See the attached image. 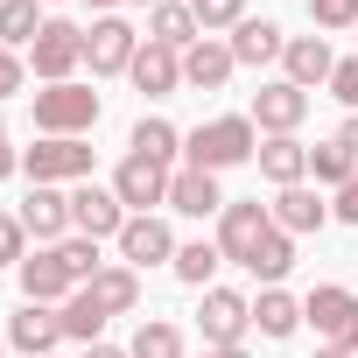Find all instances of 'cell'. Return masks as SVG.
<instances>
[{
    "label": "cell",
    "mask_w": 358,
    "mask_h": 358,
    "mask_svg": "<svg viewBox=\"0 0 358 358\" xmlns=\"http://www.w3.org/2000/svg\"><path fill=\"white\" fill-rule=\"evenodd\" d=\"M78 64H85V29L78 22H43V36L29 43V71L43 85H71Z\"/></svg>",
    "instance_id": "8992f818"
},
{
    "label": "cell",
    "mask_w": 358,
    "mask_h": 358,
    "mask_svg": "<svg viewBox=\"0 0 358 358\" xmlns=\"http://www.w3.org/2000/svg\"><path fill=\"white\" fill-rule=\"evenodd\" d=\"M134 155H148V162H169L176 169V155H183V134H176L169 120H134V141H127Z\"/></svg>",
    "instance_id": "4dcf8cb0"
},
{
    "label": "cell",
    "mask_w": 358,
    "mask_h": 358,
    "mask_svg": "<svg viewBox=\"0 0 358 358\" xmlns=\"http://www.w3.org/2000/svg\"><path fill=\"white\" fill-rule=\"evenodd\" d=\"M302 120H309V92H302V85L274 78V85L253 92V127H260V134H295Z\"/></svg>",
    "instance_id": "4fadbf2b"
},
{
    "label": "cell",
    "mask_w": 358,
    "mask_h": 358,
    "mask_svg": "<svg viewBox=\"0 0 358 358\" xmlns=\"http://www.w3.org/2000/svg\"><path fill=\"white\" fill-rule=\"evenodd\" d=\"M337 141H344V148H351V155H358V113H351V120H344V127H337Z\"/></svg>",
    "instance_id": "b9f144b4"
},
{
    "label": "cell",
    "mask_w": 358,
    "mask_h": 358,
    "mask_svg": "<svg viewBox=\"0 0 358 358\" xmlns=\"http://www.w3.org/2000/svg\"><path fill=\"white\" fill-rule=\"evenodd\" d=\"M309 176H316V183H330V190H344L351 176H358V155H351L344 141H316V148H309Z\"/></svg>",
    "instance_id": "f546056e"
},
{
    "label": "cell",
    "mask_w": 358,
    "mask_h": 358,
    "mask_svg": "<svg viewBox=\"0 0 358 358\" xmlns=\"http://www.w3.org/2000/svg\"><path fill=\"white\" fill-rule=\"evenodd\" d=\"M15 169H22V155L8 148V127H0V183H8V176H15Z\"/></svg>",
    "instance_id": "ab89813d"
},
{
    "label": "cell",
    "mask_w": 358,
    "mask_h": 358,
    "mask_svg": "<svg viewBox=\"0 0 358 358\" xmlns=\"http://www.w3.org/2000/svg\"><path fill=\"white\" fill-rule=\"evenodd\" d=\"M274 232V218H267V204L260 197H239V204H225L218 211V253L232 260V267H246L253 253H260V239Z\"/></svg>",
    "instance_id": "52a82bcc"
},
{
    "label": "cell",
    "mask_w": 358,
    "mask_h": 358,
    "mask_svg": "<svg viewBox=\"0 0 358 358\" xmlns=\"http://www.w3.org/2000/svg\"><path fill=\"white\" fill-rule=\"evenodd\" d=\"M113 246H120V260H127L134 274H141V267H162V260H176V232H169L155 211H134V218L120 225V239H113Z\"/></svg>",
    "instance_id": "7c38bea8"
},
{
    "label": "cell",
    "mask_w": 358,
    "mask_h": 358,
    "mask_svg": "<svg viewBox=\"0 0 358 358\" xmlns=\"http://www.w3.org/2000/svg\"><path fill=\"white\" fill-rule=\"evenodd\" d=\"M36 127L43 134H64V141H85L92 127H99V92L92 85H43L36 92Z\"/></svg>",
    "instance_id": "7a4b0ae2"
},
{
    "label": "cell",
    "mask_w": 358,
    "mask_h": 358,
    "mask_svg": "<svg viewBox=\"0 0 358 358\" xmlns=\"http://www.w3.org/2000/svg\"><path fill=\"white\" fill-rule=\"evenodd\" d=\"M225 43H232V64H253V71H260V64H274V57L288 50V36H281L267 15H246V22H239Z\"/></svg>",
    "instance_id": "603a6c76"
},
{
    "label": "cell",
    "mask_w": 358,
    "mask_h": 358,
    "mask_svg": "<svg viewBox=\"0 0 358 358\" xmlns=\"http://www.w3.org/2000/svg\"><path fill=\"white\" fill-rule=\"evenodd\" d=\"M253 162H260V176H267V183H274V190H295V183H302V176H309V148H302L295 134H267Z\"/></svg>",
    "instance_id": "ffe728a7"
},
{
    "label": "cell",
    "mask_w": 358,
    "mask_h": 358,
    "mask_svg": "<svg viewBox=\"0 0 358 358\" xmlns=\"http://www.w3.org/2000/svg\"><path fill=\"white\" fill-rule=\"evenodd\" d=\"M22 232H36L43 246H64L71 239V190H57V183H29V197H22Z\"/></svg>",
    "instance_id": "30bf717a"
},
{
    "label": "cell",
    "mask_w": 358,
    "mask_h": 358,
    "mask_svg": "<svg viewBox=\"0 0 358 358\" xmlns=\"http://www.w3.org/2000/svg\"><path fill=\"white\" fill-rule=\"evenodd\" d=\"M169 162H148V155H127L120 169H113V197L127 204V211H155V204H169Z\"/></svg>",
    "instance_id": "9c48e42d"
},
{
    "label": "cell",
    "mask_w": 358,
    "mask_h": 358,
    "mask_svg": "<svg viewBox=\"0 0 358 358\" xmlns=\"http://www.w3.org/2000/svg\"><path fill=\"white\" fill-rule=\"evenodd\" d=\"M204 358H246V344H232V351H204Z\"/></svg>",
    "instance_id": "ee69618b"
},
{
    "label": "cell",
    "mask_w": 358,
    "mask_h": 358,
    "mask_svg": "<svg viewBox=\"0 0 358 358\" xmlns=\"http://www.w3.org/2000/svg\"><path fill=\"white\" fill-rule=\"evenodd\" d=\"M57 253H64V267H71V281H78V288H85V281L106 267V260H99V239H85V232H71Z\"/></svg>",
    "instance_id": "d6a6232c"
},
{
    "label": "cell",
    "mask_w": 358,
    "mask_h": 358,
    "mask_svg": "<svg viewBox=\"0 0 358 358\" xmlns=\"http://www.w3.org/2000/svg\"><path fill=\"white\" fill-rule=\"evenodd\" d=\"M232 197L218 190V176H204V169H176L169 176V211H183V218H218Z\"/></svg>",
    "instance_id": "e0dca14e"
},
{
    "label": "cell",
    "mask_w": 358,
    "mask_h": 358,
    "mask_svg": "<svg viewBox=\"0 0 358 358\" xmlns=\"http://www.w3.org/2000/svg\"><path fill=\"white\" fill-rule=\"evenodd\" d=\"M0 260H8V267L29 260V232H22V218H8V211H0Z\"/></svg>",
    "instance_id": "8d00e7d4"
},
{
    "label": "cell",
    "mask_w": 358,
    "mask_h": 358,
    "mask_svg": "<svg viewBox=\"0 0 358 358\" xmlns=\"http://www.w3.org/2000/svg\"><path fill=\"white\" fill-rule=\"evenodd\" d=\"M330 99H344V113H358V57H337V71H330Z\"/></svg>",
    "instance_id": "d590c367"
},
{
    "label": "cell",
    "mask_w": 358,
    "mask_h": 358,
    "mask_svg": "<svg viewBox=\"0 0 358 358\" xmlns=\"http://www.w3.org/2000/svg\"><path fill=\"white\" fill-rule=\"evenodd\" d=\"M253 330L274 337V344L295 337V330H302V302H295L288 288H260V302H253Z\"/></svg>",
    "instance_id": "d4e9b609"
},
{
    "label": "cell",
    "mask_w": 358,
    "mask_h": 358,
    "mask_svg": "<svg viewBox=\"0 0 358 358\" xmlns=\"http://www.w3.org/2000/svg\"><path fill=\"white\" fill-rule=\"evenodd\" d=\"M267 218H274L288 239H302V232H323V225H330V204H323L309 183H295V190H281V197L267 204Z\"/></svg>",
    "instance_id": "d6986e66"
},
{
    "label": "cell",
    "mask_w": 358,
    "mask_h": 358,
    "mask_svg": "<svg viewBox=\"0 0 358 358\" xmlns=\"http://www.w3.org/2000/svg\"><path fill=\"white\" fill-rule=\"evenodd\" d=\"M57 323H64V337H71V344H106V323H113V316H106V309L78 288V295L57 309Z\"/></svg>",
    "instance_id": "484cf974"
},
{
    "label": "cell",
    "mask_w": 358,
    "mask_h": 358,
    "mask_svg": "<svg viewBox=\"0 0 358 358\" xmlns=\"http://www.w3.org/2000/svg\"><path fill=\"white\" fill-rule=\"evenodd\" d=\"M253 155H260L253 113H225V120H204V127L183 134V169H204V176L239 169V162H253Z\"/></svg>",
    "instance_id": "6da1fadb"
},
{
    "label": "cell",
    "mask_w": 358,
    "mask_h": 358,
    "mask_svg": "<svg viewBox=\"0 0 358 358\" xmlns=\"http://www.w3.org/2000/svg\"><path fill=\"white\" fill-rule=\"evenodd\" d=\"M330 218H344V225H358V176H351V183L330 197Z\"/></svg>",
    "instance_id": "f35d334b"
},
{
    "label": "cell",
    "mask_w": 358,
    "mask_h": 358,
    "mask_svg": "<svg viewBox=\"0 0 358 358\" xmlns=\"http://www.w3.org/2000/svg\"><path fill=\"white\" fill-rule=\"evenodd\" d=\"M232 71H239V64H232V43H218V36H204V43L183 50V85H190V92H225Z\"/></svg>",
    "instance_id": "ac0fdd59"
},
{
    "label": "cell",
    "mask_w": 358,
    "mask_h": 358,
    "mask_svg": "<svg viewBox=\"0 0 358 358\" xmlns=\"http://www.w3.org/2000/svg\"><path fill=\"white\" fill-rule=\"evenodd\" d=\"M29 85V57H15V50H0V99H15Z\"/></svg>",
    "instance_id": "74e56055"
},
{
    "label": "cell",
    "mask_w": 358,
    "mask_h": 358,
    "mask_svg": "<svg viewBox=\"0 0 358 358\" xmlns=\"http://www.w3.org/2000/svg\"><path fill=\"white\" fill-rule=\"evenodd\" d=\"M43 8H50V0H43Z\"/></svg>",
    "instance_id": "c3c4849f"
},
{
    "label": "cell",
    "mask_w": 358,
    "mask_h": 358,
    "mask_svg": "<svg viewBox=\"0 0 358 358\" xmlns=\"http://www.w3.org/2000/svg\"><path fill=\"white\" fill-rule=\"evenodd\" d=\"M0 358H8V330H0Z\"/></svg>",
    "instance_id": "7dc6e473"
},
{
    "label": "cell",
    "mask_w": 358,
    "mask_h": 358,
    "mask_svg": "<svg viewBox=\"0 0 358 358\" xmlns=\"http://www.w3.org/2000/svg\"><path fill=\"white\" fill-rule=\"evenodd\" d=\"M15 274H22V302H71V295H78V281H71V267H64V253H57V246L29 253Z\"/></svg>",
    "instance_id": "2e32d148"
},
{
    "label": "cell",
    "mask_w": 358,
    "mask_h": 358,
    "mask_svg": "<svg viewBox=\"0 0 358 358\" xmlns=\"http://www.w3.org/2000/svg\"><path fill=\"white\" fill-rule=\"evenodd\" d=\"M197 330H204V351H232V344L253 330V302H246V295H232V288H204Z\"/></svg>",
    "instance_id": "ba28073f"
},
{
    "label": "cell",
    "mask_w": 358,
    "mask_h": 358,
    "mask_svg": "<svg viewBox=\"0 0 358 358\" xmlns=\"http://www.w3.org/2000/svg\"><path fill=\"white\" fill-rule=\"evenodd\" d=\"M85 358H134L127 344H85Z\"/></svg>",
    "instance_id": "60d3db41"
},
{
    "label": "cell",
    "mask_w": 358,
    "mask_h": 358,
    "mask_svg": "<svg viewBox=\"0 0 358 358\" xmlns=\"http://www.w3.org/2000/svg\"><path fill=\"white\" fill-rule=\"evenodd\" d=\"M309 22L330 29V36L337 29H358V0H309Z\"/></svg>",
    "instance_id": "e575fe53"
},
{
    "label": "cell",
    "mask_w": 358,
    "mask_h": 358,
    "mask_svg": "<svg viewBox=\"0 0 358 358\" xmlns=\"http://www.w3.org/2000/svg\"><path fill=\"white\" fill-rule=\"evenodd\" d=\"M92 8H99V15H113V8H120V0H92Z\"/></svg>",
    "instance_id": "f6af8a7d"
},
{
    "label": "cell",
    "mask_w": 358,
    "mask_h": 358,
    "mask_svg": "<svg viewBox=\"0 0 358 358\" xmlns=\"http://www.w3.org/2000/svg\"><path fill=\"white\" fill-rule=\"evenodd\" d=\"M43 36V0H0V50H29Z\"/></svg>",
    "instance_id": "83f0119b"
},
{
    "label": "cell",
    "mask_w": 358,
    "mask_h": 358,
    "mask_svg": "<svg viewBox=\"0 0 358 358\" xmlns=\"http://www.w3.org/2000/svg\"><path fill=\"white\" fill-rule=\"evenodd\" d=\"M22 176H29V183H92V148L64 141V134H43L22 155Z\"/></svg>",
    "instance_id": "5b68a950"
},
{
    "label": "cell",
    "mask_w": 358,
    "mask_h": 358,
    "mask_svg": "<svg viewBox=\"0 0 358 358\" xmlns=\"http://www.w3.org/2000/svg\"><path fill=\"white\" fill-rule=\"evenodd\" d=\"M288 267H295V239H288V232L274 225V232L260 239V253L246 260V274H253L260 288H281V274H288Z\"/></svg>",
    "instance_id": "f1b7e54d"
},
{
    "label": "cell",
    "mask_w": 358,
    "mask_h": 358,
    "mask_svg": "<svg viewBox=\"0 0 358 358\" xmlns=\"http://www.w3.org/2000/svg\"><path fill=\"white\" fill-rule=\"evenodd\" d=\"M134 358H183V330L176 323H162V316H148L141 330H134V344H127Z\"/></svg>",
    "instance_id": "1f68e13d"
},
{
    "label": "cell",
    "mask_w": 358,
    "mask_h": 358,
    "mask_svg": "<svg viewBox=\"0 0 358 358\" xmlns=\"http://www.w3.org/2000/svg\"><path fill=\"white\" fill-rule=\"evenodd\" d=\"M316 358H358V351H344V344H323V351H316Z\"/></svg>",
    "instance_id": "7bdbcfd3"
},
{
    "label": "cell",
    "mask_w": 358,
    "mask_h": 358,
    "mask_svg": "<svg viewBox=\"0 0 358 358\" xmlns=\"http://www.w3.org/2000/svg\"><path fill=\"white\" fill-rule=\"evenodd\" d=\"M302 323H309L323 344H344V351H358V295H351V288H337V281H316V288L302 295Z\"/></svg>",
    "instance_id": "277c9868"
},
{
    "label": "cell",
    "mask_w": 358,
    "mask_h": 358,
    "mask_svg": "<svg viewBox=\"0 0 358 358\" xmlns=\"http://www.w3.org/2000/svg\"><path fill=\"white\" fill-rule=\"evenodd\" d=\"M176 281L183 288H211V274L225 267V253H218V239H190V246H176Z\"/></svg>",
    "instance_id": "4316f807"
},
{
    "label": "cell",
    "mask_w": 358,
    "mask_h": 358,
    "mask_svg": "<svg viewBox=\"0 0 358 358\" xmlns=\"http://www.w3.org/2000/svg\"><path fill=\"white\" fill-rule=\"evenodd\" d=\"M134 8H162V0H134Z\"/></svg>",
    "instance_id": "bcb514c9"
},
{
    "label": "cell",
    "mask_w": 358,
    "mask_h": 358,
    "mask_svg": "<svg viewBox=\"0 0 358 358\" xmlns=\"http://www.w3.org/2000/svg\"><path fill=\"white\" fill-rule=\"evenodd\" d=\"M190 15H197L204 36H218V29H239L246 22V0H190Z\"/></svg>",
    "instance_id": "836d02e7"
},
{
    "label": "cell",
    "mask_w": 358,
    "mask_h": 358,
    "mask_svg": "<svg viewBox=\"0 0 358 358\" xmlns=\"http://www.w3.org/2000/svg\"><path fill=\"white\" fill-rule=\"evenodd\" d=\"M8 344H15L22 358H57V344H64L57 309H50V302H22V309L8 316Z\"/></svg>",
    "instance_id": "5bb4252c"
},
{
    "label": "cell",
    "mask_w": 358,
    "mask_h": 358,
    "mask_svg": "<svg viewBox=\"0 0 358 358\" xmlns=\"http://www.w3.org/2000/svg\"><path fill=\"white\" fill-rule=\"evenodd\" d=\"M330 71H337L330 36H288V50H281V78H288V85L316 92V85H330Z\"/></svg>",
    "instance_id": "9a60e30c"
},
{
    "label": "cell",
    "mask_w": 358,
    "mask_h": 358,
    "mask_svg": "<svg viewBox=\"0 0 358 358\" xmlns=\"http://www.w3.org/2000/svg\"><path fill=\"white\" fill-rule=\"evenodd\" d=\"M127 218H134V211H127L113 190H99V183H71V232H85V239H120Z\"/></svg>",
    "instance_id": "8fae6325"
},
{
    "label": "cell",
    "mask_w": 358,
    "mask_h": 358,
    "mask_svg": "<svg viewBox=\"0 0 358 358\" xmlns=\"http://www.w3.org/2000/svg\"><path fill=\"white\" fill-rule=\"evenodd\" d=\"M134 92H148V99H169L176 85H183V57L176 50H162V43H141V57H134Z\"/></svg>",
    "instance_id": "44dd1931"
},
{
    "label": "cell",
    "mask_w": 358,
    "mask_h": 358,
    "mask_svg": "<svg viewBox=\"0 0 358 358\" xmlns=\"http://www.w3.org/2000/svg\"><path fill=\"white\" fill-rule=\"evenodd\" d=\"M148 43H162V50H176V57H183L190 43H204L190 0H162V8H148Z\"/></svg>",
    "instance_id": "7402d4cb"
},
{
    "label": "cell",
    "mask_w": 358,
    "mask_h": 358,
    "mask_svg": "<svg viewBox=\"0 0 358 358\" xmlns=\"http://www.w3.org/2000/svg\"><path fill=\"white\" fill-rule=\"evenodd\" d=\"M85 295H92V302H99L106 316H127V309L141 302V274H134L127 260H120V267H99V274L85 281Z\"/></svg>",
    "instance_id": "cb8c5ba5"
},
{
    "label": "cell",
    "mask_w": 358,
    "mask_h": 358,
    "mask_svg": "<svg viewBox=\"0 0 358 358\" xmlns=\"http://www.w3.org/2000/svg\"><path fill=\"white\" fill-rule=\"evenodd\" d=\"M141 29L127 22V15H99L92 29H85V64H92V78H127L134 71V57H141Z\"/></svg>",
    "instance_id": "3957f363"
}]
</instances>
